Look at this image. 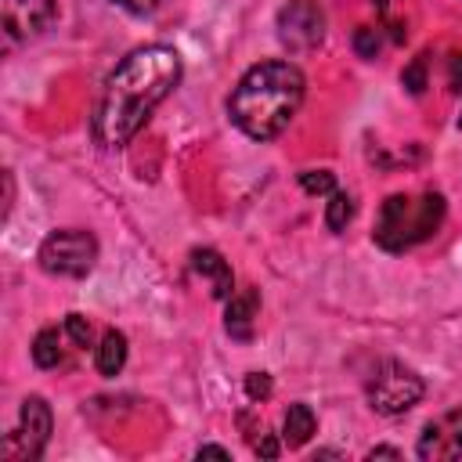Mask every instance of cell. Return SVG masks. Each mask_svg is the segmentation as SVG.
I'll return each instance as SVG.
<instances>
[{
  "instance_id": "obj_1",
  "label": "cell",
  "mask_w": 462,
  "mask_h": 462,
  "mask_svg": "<svg viewBox=\"0 0 462 462\" xmlns=\"http://www.w3.org/2000/svg\"><path fill=\"white\" fill-rule=\"evenodd\" d=\"M180 83V54L166 43L130 51L105 79L90 130L101 148H123Z\"/></svg>"
},
{
  "instance_id": "obj_2",
  "label": "cell",
  "mask_w": 462,
  "mask_h": 462,
  "mask_svg": "<svg viewBox=\"0 0 462 462\" xmlns=\"http://www.w3.org/2000/svg\"><path fill=\"white\" fill-rule=\"evenodd\" d=\"M303 90H307V83H303V72L296 65H289V61H260L231 90L227 116L245 137L271 141L300 112Z\"/></svg>"
},
{
  "instance_id": "obj_3",
  "label": "cell",
  "mask_w": 462,
  "mask_h": 462,
  "mask_svg": "<svg viewBox=\"0 0 462 462\" xmlns=\"http://www.w3.org/2000/svg\"><path fill=\"white\" fill-rule=\"evenodd\" d=\"M444 224V195L440 191H422V195H390L379 206L375 217V245L386 253H404L426 238L437 235Z\"/></svg>"
},
{
  "instance_id": "obj_4",
  "label": "cell",
  "mask_w": 462,
  "mask_h": 462,
  "mask_svg": "<svg viewBox=\"0 0 462 462\" xmlns=\"http://www.w3.org/2000/svg\"><path fill=\"white\" fill-rule=\"evenodd\" d=\"M365 393H368L372 411H379V415H404V411H411L422 401L426 383H422V375L415 368H408L401 361H383L372 372Z\"/></svg>"
},
{
  "instance_id": "obj_5",
  "label": "cell",
  "mask_w": 462,
  "mask_h": 462,
  "mask_svg": "<svg viewBox=\"0 0 462 462\" xmlns=\"http://www.w3.org/2000/svg\"><path fill=\"white\" fill-rule=\"evenodd\" d=\"M40 267L47 274H58V278H83L94 271L97 263V238L83 227H65V231H54L43 238L40 253H36Z\"/></svg>"
},
{
  "instance_id": "obj_6",
  "label": "cell",
  "mask_w": 462,
  "mask_h": 462,
  "mask_svg": "<svg viewBox=\"0 0 462 462\" xmlns=\"http://www.w3.org/2000/svg\"><path fill=\"white\" fill-rule=\"evenodd\" d=\"M47 440H51V404L43 397H25L18 411V426L4 437V458L32 462L43 455Z\"/></svg>"
},
{
  "instance_id": "obj_7",
  "label": "cell",
  "mask_w": 462,
  "mask_h": 462,
  "mask_svg": "<svg viewBox=\"0 0 462 462\" xmlns=\"http://www.w3.org/2000/svg\"><path fill=\"white\" fill-rule=\"evenodd\" d=\"M278 40L285 51L303 54L325 40V11L318 0H289L278 11Z\"/></svg>"
},
{
  "instance_id": "obj_8",
  "label": "cell",
  "mask_w": 462,
  "mask_h": 462,
  "mask_svg": "<svg viewBox=\"0 0 462 462\" xmlns=\"http://www.w3.org/2000/svg\"><path fill=\"white\" fill-rule=\"evenodd\" d=\"M0 14H4L7 43H29L54 25L58 4L54 0H0Z\"/></svg>"
},
{
  "instance_id": "obj_9",
  "label": "cell",
  "mask_w": 462,
  "mask_h": 462,
  "mask_svg": "<svg viewBox=\"0 0 462 462\" xmlns=\"http://www.w3.org/2000/svg\"><path fill=\"white\" fill-rule=\"evenodd\" d=\"M415 455L422 462H451V458H462V408H455V411L426 422V430L419 433Z\"/></svg>"
},
{
  "instance_id": "obj_10",
  "label": "cell",
  "mask_w": 462,
  "mask_h": 462,
  "mask_svg": "<svg viewBox=\"0 0 462 462\" xmlns=\"http://www.w3.org/2000/svg\"><path fill=\"white\" fill-rule=\"evenodd\" d=\"M256 310H260V296L256 289H242V292H231L227 296V310H224V328L231 339H253V328H256Z\"/></svg>"
},
{
  "instance_id": "obj_11",
  "label": "cell",
  "mask_w": 462,
  "mask_h": 462,
  "mask_svg": "<svg viewBox=\"0 0 462 462\" xmlns=\"http://www.w3.org/2000/svg\"><path fill=\"white\" fill-rule=\"evenodd\" d=\"M191 267L209 282V292H213L217 300H227V296L235 292L231 267H227V260H224L217 249H195V253H191Z\"/></svg>"
},
{
  "instance_id": "obj_12",
  "label": "cell",
  "mask_w": 462,
  "mask_h": 462,
  "mask_svg": "<svg viewBox=\"0 0 462 462\" xmlns=\"http://www.w3.org/2000/svg\"><path fill=\"white\" fill-rule=\"evenodd\" d=\"M314 430H318L314 411H310L307 404H289V411H285V419H282V440H285L289 448H303V444L314 437Z\"/></svg>"
},
{
  "instance_id": "obj_13",
  "label": "cell",
  "mask_w": 462,
  "mask_h": 462,
  "mask_svg": "<svg viewBox=\"0 0 462 462\" xmlns=\"http://www.w3.org/2000/svg\"><path fill=\"white\" fill-rule=\"evenodd\" d=\"M94 365H97L101 375H119L123 365H126V336L116 332V328H108V332L101 336V343H97Z\"/></svg>"
},
{
  "instance_id": "obj_14",
  "label": "cell",
  "mask_w": 462,
  "mask_h": 462,
  "mask_svg": "<svg viewBox=\"0 0 462 462\" xmlns=\"http://www.w3.org/2000/svg\"><path fill=\"white\" fill-rule=\"evenodd\" d=\"M32 361L40 368H54L61 361V336H58V328L36 332V339H32Z\"/></svg>"
},
{
  "instance_id": "obj_15",
  "label": "cell",
  "mask_w": 462,
  "mask_h": 462,
  "mask_svg": "<svg viewBox=\"0 0 462 462\" xmlns=\"http://www.w3.org/2000/svg\"><path fill=\"white\" fill-rule=\"evenodd\" d=\"M350 217H354V199L346 191H332L328 202H325V224H328V231H336V235L346 231Z\"/></svg>"
},
{
  "instance_id": "obj_16",
  "label": "cell",
  "mask_w": 462,
  "mask_h": 462,
  "mask_svg": "<svg viewBox=\"0 0 462 462\" xmlns=\"http://www.w3.org/2000/svg\"><path fill=\"white\" fill-rule=\"evenodd\" d=\"M300 184L310 195H332L336 191V177L328 170H307V173H300Z\"/></svg>"
},
{
  "instance_id": "obj_17",
  "label": "cell",
  "mask_w": 462,
  "mask_h": 462,
  "mask_svg": "<svg viewBox=\"0 0 462 462\" xmlns=\"http://www.w3.org/2000/svg\"><path fill=\"white\" fill-rule=\"evenodd\" d=\"M401 83H404L411 94H422V90H426V54H419V58L401 72Z\"/></svg>"
},
{
  "instance_id": "obj_18",
  "label": "cell",
  "mask_w": 462,
  "mask_h": 462,
  "mask_svg": "<svg viewBox=\"0 0 462 462\" xmlns=\"http://www.w3.org/2000/svg\"><path fill=\"white\" fill-rule=\"evenodd\" d=\"M354 47H357L361 58H375V54H379V29L361 25V29L354 32Z\"/></svg>"
},
{
  "instance_id": "obj_19",
  "label": "cell",
  "mask_w": 462,
  "mask_h": 462,
  "mask_svg": "<svg viewBox=\"0 0 462 462\" xmlns=\"http://www.w3.org/2000/svg\"><path fill=\"white\" fill-rule=\"evenodd\" d=\"M65 332L72 336L76 346H87V343H90V321H87L83 314H69V318H65Z\"/></svg>"
},
{
  "instance_id": "obj_20",
  "label": "cell",
  "mask_w": 462,
  "mask_h": 462,
  "mask_svg": "<svg viewBox=\"0 0 462 462\" xmlns=\"http://www.w3.org/2000/svg\"><path fill=\"white\" fill-rule=\"evenodd\" d=\"M245 393H249L253 401L271 397V375H267V372H249V375H245Z\"/></svg>"
},
{
  "instance_id": "obj_21",
  "label": "cell",
  "mask_w": 462,
  "mask_h": 462,
  "mask_svg": "<svg viewBox=\"0 0 462 462\" xmlns=\"http://www.w3.org/2000/svg\"><path fill=\"white\" fill-rule=\"evenodd\" d=\"M448 87L455 94H462V54H451V61H448Z\"/></svg>"
},
{
  "instance_id": "obj_22",
  "label": "cell",
  "mask_w": 462,
  "mask_h": 462,
  "mask_svg": "<svg viewBox=\"0 0 462 462\" xmlns=\"http://www.w3.org/2000/svg\"><path fill=\"white\" fill-rule=\"evenodd\" d=\"M123 11H130V14H148V11H155V4L159 0H116Z\"/></svg>"
},
{
  "instance_id": "obj_23",
  "label": "cell",
  "mask_w": 462,
  "mask_h": 462,
  "mask_svg": "<svg viewBox=\"0 0 462 462\" xmlns=\"http://www.w3.org/2000/svg\"><path fill=\"white\" fill-rule=\"evenodd\" d=\"M253 451L263 455V458H274V455H278V444H274L267 433H260V440H253Z\"/></svg>"
},
{
  "instance_id": "obj_24",
  "label": "cell",
  "mask_w": 462,
  "mask_h": 462,
  "mask_svg": "<svg viewBox=\"0 0 462 462\" xmlns=\"http://www.w3.org/2000/svg\"><path fill=\"white\" fill-rule=\"evenodd\" d=\"M199 458H227V451L217 444H206V448H199Z\"/></svg>"
},
{
  "instance_id": "obj_25",
  "label": "cell",
  "mask_w": 462,
  "mask_h": 462,
  "mask_svg": "<svg viewBox=\"0 0 462 462\" xmlns=\"http://www.w3.org/2000/svg\"><path fill=\"white\" fill-rule=\"evenodd\" d=\"M368 458H401V451L397 448H372Z\"/></svg>"
},
{
  "instance_id": "obj_26",
  "label": "cell",
  "mask_w": 462,
  "mask_h": 462,
  "mask_svg": "<svg viewBox=\"0 0 462 462\" xmlns=\"http://www.w3.org/2000/svg\"><path fill=\"white\" fill-rule=\"evenodd\" d=\"M458 126H462V116H458Z\"/></svg>"
}]
</instances>
